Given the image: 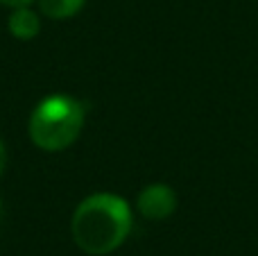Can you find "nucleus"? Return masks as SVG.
<instances>
[{
  "label": "nucleus",
  "instance_id": "f03ea898",
  "mask_svg": "<svg viewBox=\"0 0 258 256\" xmlns=\"http://www.w3.org/2000/svg\"><path fill=\"white\" fill-rule=\"evenodd\" d=\"M86 122V107L68 93H52L43 98L30 113L27 134L43 152H63L77 139Z\"/></svg>",
  "mask_w": 258,
  "mask_h": 256
},
{
  "label": "nucleus",
  "instance_id": "f257e3e1",
  "mask_svg": "<svg viewBox=\"0 0 258 256\" xmlns=\"http://www.w3.org/2000/svg\"><path fill=\"white\" fill-rule=\"evenodd\" d=\"M134 227V209L122 195L93 193L75 207L71 218V236L89 256H107L129 238Z\"/></svg>",
  "mask_w": 258,
  "mask_h": 256
},
{
  "label": "nucleus",
  "instance_id": "20e7f679",
  "mask_svg": "<svg viewBox=\"0 0 258 256\" xmlns=\"http://www.w3.org/2000/svg\"><path fill=\"white\" fill-rule=\"evenodd\" d=\"M7 30L14 39L32 41L41 32V18L30 5L27 7H16V9H12V14L7 18Z\"/></svg>",
  "mask_w": 258,
  "mask_h": 256
},
{
  "label": "nucleus",
  "instance_id": "39448f33",
  "mask_svg": "<svg viewBox=\"0 0 258 256\" xmlns=\"http://www.w3.org/2000/svg\"><path fill=\"white\" fill-rule=\"evenodd\" d=\"M86 0H39V9L43 16L52 21H68L84 9Z\"/></svg>",
  "mask_w": 258,
  "mask_h": 256
},
{
  "label": "nucleus",
  "instance_id": "7ed1b4c3",
  "mask_svg": "<svg viewBox=\"0 0 258 256\" xmlns=\"http://www.w3.org/2000/svg\"><path fill=\"white\" fill-rule=\"evenodd\" d=\"M177 207H179V200L174 188L168 184H161V181L147 184L136 198V211L145 220H152V222L168 220L177 211Z\"/></svg>",
  "mask_w": 258,
  "mask_h": 256
},
{
  "label": "nucleus",
  "instance_id": "0eeeda50",
  "mask_svg": "<svg viewBox=\"0 0 258 256\" xmlns=\"http://www.w3.org/2000/svg\"><path fill=\"white\" fill-rule=\"evenodd\" d=\"M5 166H7V148H5L3 139H0V177L5 172Z\"/></svg>",
  "mask_w": 258,
  "mask_h": 256
},
{
  "label": "nucleus",
  "instance_id": "423d86ee",
  "mask_svg": "<svg viewBox=\"0 0 258 256\" xmlns=\"http://www.w3.org/2000/svg\"><path fill=\"white\" fill-rule=\"evenodd\" d=\"M34 0H0V5L3 7H9V9H16V7H27V5H32Z\"/></svg>",
  "mask_w": 258,
  "mask_h": 256
}]
</instances>
